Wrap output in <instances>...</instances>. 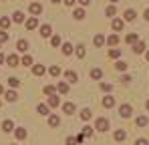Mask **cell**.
Returning <instances> with one entry per match:
<instances>
[{
  "label": "cell",
  "instance_id": "6da1fadb",
  "mask_svg": "<svg viewBox=\"0 0 149 145\" xmlns=\"http://www.w3.org/2000/svg\"><path fill=\"white\" fill-rule=\"evenodd\" d=\"M131 113H133V107H131V105H127V103H125V105L119 107V115H121L123 119H129V117H131Z\"/></svg>",
  "mask_w": 149,
  "mask_h": 145
},
{
  "label": "cell",
  "instance_id": "7a4b0ae2",
  "mask_svg": "<svg viewBox=\"0 0 149 145\" xmlns=\"http://www.w3.org/2000/svg\"><path fill=\"white\" fill-rule=\"evenodd\" d=\"M95 129H97V131H107V129H109V121L105 119V117H99L97 123H95Z\"/></svg>",
  "mask_w": 149,
  "mask_h": 145
},
{
  "label": "cell",
  "instance_id": "3957f363",
  "mask_svg": "<svg viewBox=\"0 0 149 145\" xmlns=\"http://www.w3.org/2000/svg\"><path fill=\"white\" fill-rule=\"evenodd\" d=\"M28 10H30L32 16H38V14H42V4H40V2H32Z\"/></svg>",
  "mask_w": 149,
  "mask_h": 145
},
{
  "label": "cell",
  "instance_id": "277c9868",
  "mask_svg": "<svg viewBox=\"0 0 149 145\" xmlns=\"http://www.w3.org/2000/svg\"><path fill=\"white\" fill-rule=\"evenodd\" d=\"M34 28H38V18L36 16H30L26 20V30H34Z\"/></svg>",
  "mask_w": 149,
  "mask_h": 145
},
{
  "label": "cell",
  "instance_id": "5b68a950",
  "mask_svg": "<svg viewBox=\"0 0 149 145\" xmlns=\"http://www.w3.org/2000/svg\"><path fill=\"white\" fill-rule=\"evenodd\" d=\"M6 63H8V67H18V65H20V59H18L16 54H8V56H6Z\"/></svg>",
  "mask_w": 149,
  "mask_h": 145
},
{
  "label": "cell",
  "instance_id": "8992f818",
  "mask_svg": "<svg viewBox=\"0 0 149 145\" xmlns=\"http://www.w3.org/2000/svg\"><path fill=\"white\" fill-rule=\"evenodd\" d=\"M45 72H47L45 65H32V75H34V77H42Z\"/></svg>",
  "mask_w": 149,
  "mask_h": 145
},
{
  "label": "cell",
  "instance_id": "52a82bcc",
  "mask_svg": "<svg viewBox=\"0 0 149 145\" xmlns=\"http://www.w3.org/2000/svg\"><path fill=\"white\" fill-rule=\"evenodd\" d=\"M50 34H52L50 24H42V26H40V36H42V38H49Z\"/></svg>",
  "mask_w": 149,
  "mask_h": 145
},
{
  "label": "cell",
  "instance_id": "ba28073f",
  "mask_svg": "<svg viewBox=\"0 0 149 145\" xmlns=\"http://www.w3.org/2000/svg\"><path fill=\"white\" fill-rule=\"evenodd\" d=\"M133 52H135V54H141V52H145V43H143V40H137V43L133 45Z\"/></svg>",
  "mask_w": 149,
  "mask_h": 145
},
{
  "label": "cell",
  "instance_id": "9c48e42d",
  "mask_svg": "<svg viewBox=\"0 0 149 145\" xmlns=\"http://www.w3.org/2000/svg\"><path fill=\"white\" fill-rule=\"evenodd\" d=\"M14 135H16L18 141L26 139V127H16V129H14Z\"/></svg>",
  "mask_w": 149,
  "mask_h": 145
},
{
  "label": "cell",
  "instance_id": "30bf717a",
  "mask_svg": "<svg viewBox=\"0 0 149 145\" xmlns=\"http://www.w3.org/2000/svg\"><path fill=\"white\" fill-rule=\"evenodd\" d=\"M16 50H18V52H26V50H28V40L20 38V40L16 43Z\"/></svg>",
  "mask_w": 149,
  "mask_h": 145
},
{
  "label": "cell",
  "instance_id": "8fae6325",
  "mask_svg": "<svg viewBox=\"0 0 149 145\" xmlns=\"http://www.w3.org/2000/svg\"><path fill=\"white\" fill-rule=\"evenodd\" d=\"M63 111H65L67 115H74L77 107H74V103H65V105H63Z\"/></svg>",
  "mask_w": 149,
  "mask_h": 145
},
{
  "label": "cell",
  "instance_id": "7c38bea8",
  "mask_svg": "<svg viewBox=\"0 0 149 145\" xmlns=\"http://www.w3.org/2000/svg\"><path fill=\"white\" fill-rule=\"evenodd\" d=\"M4 99H6L8 103H14V101L18 99V95H16V91H4Z\"/></svg>",
  "mask_w": 149,
  "mask_h": 145
},
{
  "label": "cell",
  "instance_id": "4fadbf2b",
  "mask_svg": "<svg viewBox=\"0 0 149 145\" xmlns=\"http://www.w3.org/2000/svg\"><path fill=\"white\" fill-rule=\"evenodd\" d=\"M125 20H127V22H133V20H135V16H137V12H135V10H133V8H129V10H125Z\"/></svg>",
  "mask_w": 149,
  "mask_h": 145
},
{
  "label": "cell",
  "instance_id": "5bb4252c",
  "mask_svg": "<svg viewBox=\"0 0 149 145\" xmlns=\"http://www.w3.org/2000/svg\"><path fill=\"white\" fill-rule=\"evenodd\" d=\"M14 129H16V127H14V123L10 119H6L2 123V131H6V133H10V131H14Z\"/></svg>",
  "mask_w": 149,
  "mask_h": 145
},
{
  "label": "cell",
  "instance_id": "9a60e30c",
  "mask_svg": "<svg viewBox=\"0 0 149 145\" xmlns=\"http://www.w3.org/2000/svg\"><path fill=\"white\" fill-rule=\"evenodd\" d=\"M58 105H61V99H58V95H56V93H54V95H50V97H49V107H52V109H54V107H58Z\"/></svg>",
  "mask_w": 149,
  "mask_h": 145
},
{
  "label": "cell",
  "instance_id": "2e32d148",
  "mask_svg": "<svg viewBox=\"0 0 149 145\" xmlns=\"http://www.w3.org/2000/svg\"><path fill=\"white\" fill-rule=\"evenodd\" d=\"M12 22H24V12L22 10H16L12 14Z\"/></svg>",
  "mask_w": 149,
  "mask_h": 145
},
{
  "label": "cell",
  "instance_id": "e0dca14e",
  "mask_svg": "<svg viewBox=\"0 0 149 145\" xmlns=\"http://www.w3.org/2000/svg\"><path fill=\"white\" fill-rule=\"evenodd\" d=\"M56 91H58L61 95H67V93H69V85H67L65 81H61V83L56 85Z\"/></svg>",
  "mask_w": 149,
  "mask_h": 145
},
{
  "label": "cell",
  "instance_id": "ac0fdd59",
  "mask_svg": "<svg viewBox=\"0 0 149 145\" xmlns=\"http://www.w3.org/2000/svg\"><path fill=\"white\" fill-rule=\"evenodd\" d=\"M103 107H105V109H111V107H115V99L107 95L105 99H103Z\"/></svg>",
  "mask_w": 149,
  "mask_h": 145
},
{
  "label": "cell",
  "instance_id": "d6986e66",
  "mask_svg": "<svg viewBox=\"0 0 149 145\" xmlns=\"http://www.w3.org/2000/svg\"><path fill=\"white\" fill-rule=\"evenodd\" d=\"M113 137H115V141H119V143H121V141H125V137H127V133H125L123 129H117Z\"/></svg>",
  "mask_w": 149,
  "mask_h": 145
},
{
  "label": "cell",
  "instance_id": "ffe728a7",
  "mask_svg": "<svg viewBox=\"0 0 149 145\" xmlns=\"http://www.w3.org/2000/svg\"><path fill=\"white\" fill-rule=\"evenodd\" d=\"M61 50H63V54H67V56H69V54H73V45H71V43H65V45H63V47H61Z\"/></svg>",
  "mask_w": 149,
  "mask_h": 145
},
{
  "label": "cell",
  "instance_id": "44dd1931",
  "mask_svg": "<svg viewBox=\"0 0 149 145\" xmlns=\"http://www.w3.org/2000/svg\"><path fill=\"white\" fill-rule=\"evenodd\" d=\"M49 125L50 127H58V125H61V117H58V115H50L49 117Z\"/></svg>",
  "mask_w": 149,
  "mask_h": 145
},
{
  "label": "cell",
  "instance_id": "7402d4cb",
  "mask_svg": "<svg viewBox=\"0 0 149 145\" xmlns=\"http://www.w3.org/2000/svg\"><path fill=\"white\" fill-rule=\"evenodd\" d=\"M137 40H139V36H137L135 32H131V34H127V38H125V43H127V45H135Z\"/></svg>",
  "mask_w": 149,
  "mask_h": 145
},
{
  "label": "cell",
  "instance_id": "603a6c76",
  "mask_svg": "<svg viewBox=\"0 0 149 145\" xmlns=\"http://www.w3.org/2000/svg\"><path fill=\"white\" fill-rule=\"evenodd\" d=\"M107 45H109V47H117V45H119V36H117V34H111V36L107 38Z\"/></svg>",
  "mask_w": 149,
  "mask_h": 145
},
{
  "label": "cell",
  "instance_id": "cb8c5ba5",
  "mask_svg": "<svg viewBox=\"0 0 149 145\" xmlns=\"http://www.w3.org/2000/svg\"><path fill=\"white\" fill-rule=\"evenodd\" d=\"M65 77H67V83H77V79H79L74 71H67V75H65Z\"/></svg>",
  "mask_w": 149,
  "mask_h": 145
},
{
  "label": "cell",
  "instance_id": "d4e9b609",
  "mask_svg": "<svg viewBox=\"0 0 149 145\" xmlns=\"http://www.w3.org/2000/svg\"><path fill=\"white\" fill-rule=\"evenodd\" d=\"M50 45H52V47H63V40H61V36H58V34L50 36Z\"/></svg>",
  "mask_w": 149,
  "mask_h": 145
},
{
  "label": "cell",
  "instance_id": "484cf974",
  "mask_svg": "<svg viewBox=\"0 0 149 145\" xmlns=\"http://www.w3.org/2000/svg\"><path fill=\"white\" fill-rule=\"evenodd\" d=\"M113 30H117V32L123 30V20H121V18H115V20H113Z\"/></svg>",
  "mask_w": 149,
  "mask_h": 145
},
{
  "label": "cell",
  "instance_id": "4316f807",
  "mask_svg": "<svg viewBox=\"0 0 149 145\" xmlns=\"http://www.w3.org/2000/svg\"><path fill=\"white\" fill-rule=\"evenodd\" d=\"M8 26H10V18H8V16H2V18H0V28L6 30Z\"/></svg>",
  "mask_w": 149,
  "mask_h": 145
},
{
  "label": "cell",
  "instance_id": "83f0119b",
  "mask_svg": "<svg viewBox=\"0 0 149 145\" xmlns=\"http://www.w3.org/2000/svg\"><path fill=\"white\" fill-rule=\"evenodd\" d=\"M135 125H137V127H145V125H147V117H145V115L137 117V119H135Z\"/></svg>",
  "mask_w": 149,
  "mask_h": 145
},
{
  "label": "cell",
  "instance_id": "f1b7e54d",
  "mask_svg": "<svg viewBox=\"0 0 149 145\" xmlns=\"http://www.w3.org/2000/svg\"><path fill=\"white\" fill-rule=\"evenodd\" d=\"M42 93H45V95H54V93H56V87H52V85H47V87H45V89H42Z\"/></svg>",
  "mask_w": 149,
  "mask_h": 145
},
{
  "label": "cell",
  "instance_id": "f546056e",
  "mask_svg": "<svg viewBox=\"0 0 149 145\" xmlns=\"http://www.w3.org/2000/svg\"><path fill=\"white\" fill-rule=\"evenodd\" d=\"M36 111H38L40 115H49V105H42V103H40V105H36Z\"/></svg>",
  "mask_w": 149,
  "mask_h": 145
},
{
  "label": "cell",
  "instance_id": "4dcf8cb0",
  "mask_svg": "<svg viewBox=\"0 0 149 145\" xmlns=\"http://www.w3.org/2000/svg\"><path fill=\"white\" fill-rule=\"evenodd\" d=\"M73 16L77 18V20H83V18H85V10H83V8H77V10L73 12Z\"/></svg>",
  "mask_w": 149,
  "mask_h": 145
},
{
  "label": "cell",
  "instance_id": "1f68e13d",
  "mask_svg": "<svg viewBox=\"0 0 149 145\" xmlns=\"http://www.w3.org/2000/svg\"><path fill=\"white\" fill-rule=\"evenodd\" d=\"M91 115H93L91 109H83V111H81V119H83V121H89V119H91Z\"/></svg>",
  "mask_w": 149,
  "mask_h": 145
},
{
  "label": "cell",
  "instance_id": "d6a6232c",
  "mask_svg": "<svg viewBox=\"0 0 149 145\" xmlns=\"http://www.w3.org/2000/svg\"><path fill=\"white\" fill-rule=\"evenodd\" d=\"M101 77H103V71H101V69H93V71H91V79H95V81H99Z\"/></svg>",
  "mask_w": 149,
  "mask_h": 145
},
{
  "label": "cell",
  "instance_id": "836d02e7",
  "mask_svg": "<svg viewBox=\"0 0 149 145\" xmlns=\"http://www.w3.org/2000/svg\"><path fill=\"white\" fill-rule=\"evenodd\" d=\"M105 43H107V40H105L103 34H97V36H95V47H103Z\"/></svg>",
  "mask_w": 149,
  "mask_h": 145
},
{
  "label": "cell",
  "instance_id": "e575fe53",
  "mask_svg": "<svg viewBox=\"0 0 149 145\" xmlns=\"http://www.w3.org/2000/svg\"><path fill=\"white\" fill-rule=\"evenodd\" d=\"M107 54H109L111 59H119V56H121V50H119V48H111Z\"/></svg>",
  "mask_w": 149,
  "mask_h": 145
},
{
  "label": "cell",
  "instance_id": "d590c367",
  "mask_svg": "<svg viewBox=\"0 0 149 145\" xmlns=\"http://www.w3.org/2000/svg\"><path fill=\"white\" fill-rule=\"evenodd\" d=\"M8 85H10L12 89H16V87L20 85V79H16V77H10V79H8Z\"/></svg>",
  "mask_w": 149,
  "mask_h": 145
},
{
  "label": "cell",
  "instance_id": "8d00e7d4",
  "mask_svg": "<svg viewBox=\"0 0 149 145\" xmlns=\"http://www.w3.org/2000/svg\"><path fill=\"white\" fill-rule=\"evenodd\" d=\"M49 72L52 75V77H58V75H61V67H58V65H52V67L49 69Z\"/></svg>",
  "mask_w": 149,
  "mask_h": 145
},
{
  "label": "cell",
  "instance_id": "74e56055",
  "mask_svg": "<svg viewBox=\"0 0 149 145\" xmlns=\"http://www.w3.org/2000/svg\"><path fill=\"white\" fill-rule=\"evenodd\" d=\"M85 54H87V50H85V45H79V47H77V56H79V59H83Z\"/></svg>",
  "mask_w": 149,
  "mask_h": 145
},
{
  "label": "cell",
  "instance_id": "f35d334b",
  "mask_svg": "<svg viewBox=\"0 0 149 145\" xmlns=\"http://www.w3.org/2000/svg\"><path fill=\"white\" fill-rule=\"evenodd\" d=\"M115 69H117V71H127V63H125V61H117V63H115Z\"/></svg>",
  "mask_w": 149,
  "mask_h": 145
},
{
  "label": "cell",
  "instance_id": "ab89813d",
  "mask_svg": "<svg viewBox=\"0 0 149 145\" xmlns=\"http://www.w3.org/2000/svg\"><path fill=\"white\" fill-rule=\"evenodd\" d=\"M20 63H22V65H24V67H30V65H32V56H30V54H24V56H22V61H20Z\"/></svg>",
  "mask_w": 149,
  "mask_h": 145
},
{
  "label": "cell",
  "instance_id": "60d3db41",
  "mask_svg": "<svg viewBox=\"0 0 149 145\" xmlns=\"http://www.w3.org/2000/svg\"><path fill=\"white\" fill-rule=\"evenodd\" d=\"M115 12H117V10H115V6H113V4H111V6H107V10H105V14H107V16H115Z\"/></svg>",
  "mask_w": 149,
  "mask_h": 145
},
{
  "label": "cell",
  "instance_id": "b9f144b4",
  "mask_svg": "<svg viewBox=\"0 0 149 145\" xmlns=\"http://www.w3.org/2000/svg\"><path fill=\"white\" fill-rule=\"evenodd\" d=\"M83 135L85 137H93V129L91 127H83Z\"/></svg>",
  "mask_w": 149,
  "mask_h": 145
},
{
  "label": "cell",
  "instance_id": "7bdbcfd3",
  "mask_svg": "<svg viewBox=\"0 0 149 145\" xmlns=\"http://www.w3.org/2000/svg\"><path fill=\"white\" fill-rule=\"evenodd\" d=\"M8 38H10V36H8V32H6V30H0V43H6Z\"/></svg>",
  "mask_w": 149,
  "mask_h": 145
},
{
  "label": "cell",
  "instance_id": "ee69618b",
  "mask_svg": "<svg viewBox=\"0 0 149 145\" xmlns=\"http://www.w3.org/2000/svg\"><path fill=\"white\" fill-rule=\"evenodd\" d=\"M101 89H103V91H105V93H109V91H111V89H113V87H111V85H109V83H101Z\"/></svg>",
  "mask_w": 149,
  "mask_h": 145
},
{
  "label": "cell",
  "instance_id": "f6af8a7d",
  "mask_svg": "<svg viewBox=\"0 0 149 145\" xmlns=\"http://www.w3.org/2000/svg\"><path fill=\"white\" fill-rule=\"evenodd\" d=\"M67 145H79V143H77L74 137H67Z\"/></svg>",
  "mask_w": 149,
  "mask_h": 145
},
{
  "label": "cell",
  "instance_id": "bcb514c9",
  "mask_svg": "<svg viewBox=\"0 0 149 145\" xmlns=\"http://www.w3.org/2000/svg\"><path fill=\"white\" fill-rule=\"evenodd\" d=\"M121 83H131V77H129V75H123V79H121Z\"/></svg>",
  "mask_w": 149,
  "mask_h": 145
},
{
  "label": "cell",
  "instance_id": "7dc6e473",
  "mask_svg": "<svg viewBox=\"0 0 149 145\" xmlns=\"http://www.w3.org/2000/svg\"><path fill=\"white\" fill-rule=\"evenodd\" d=\"M135 145H147V139H137Z\"/></svg>",
  "mask_w": 149,
  "mask_h": 145
},
{
  "label": "cell",
  "instance_id": "c3c4849f",
  "mask_svg": "<svg viewBox=\"0 0 149 145\" xmlns=\"http://www.w3.org/2000/svg\"><path fill=\"white\" fill-rule=\"evenodd\" d=\"M74 139H77V143H83V139H85V135H83V133H81V135H77V137H74Z\"/></svg>",
  "mask_w": 149,
  "mask_h": 145
},
{
  "label": "cell",
  "instance_id": "681fc988",
  "mask_svg": "<svg viewBox=\"0 0 149 145\" xmlns=\"http://www.w3.org/2000/svg\"><path fill=\"white\" fill-rule=\"evenodd\" d=\"M79 4H81V6H89V4H91V0H79Z\"/></svg>",
  "mask_w": 149,
  "mask_h": 145
},
{
  "label": "cell",
  "instance_id": "f907efd6",
  "mask_svg": "<svg viewBox=\"0 0 149 145\" xmlns=\"http://www.w3.org/2000/svg\"><path fill=\"white\" fill-rule=\"evenodd\" d=\"M63 2H65L67 6H74V2H77V0H63Z\"/></svg>",
  "mask_w": 149,
  "mask_h": 145
},
{
  "label": "cell",
  "instance_id": "816d5d0a",
  "mask_svg": "<svg viewBox=\"0 0 149 145\" xmlns=\"http://www.w3.org/2000/svg\"><path fill=\"white\" fill-rule=\"evenodd\" d=\"M145 20H147V22H149V8H147V10H145Z\"/></svg>",
  "mask_w": 149,
  "mask_h": 145
},
{
  "label": "cell",
  "instance_id": "f5cc1de1",
  "mask_svg": "<svg viewBox=\"0 0 149 145\" xmlns=\"http://www.w3.org/2000/svg\"><path fill=\"white\" fill-rule=\"evenodd\" d=\"M50 2H52V4H58V2H63V0H50Z\"/></svg>",
  "mask_w": 149,
  "mask_h": 145
},
{
  "label": "cell",
  "instance_id": "db71d44e",
  "mask_svg": "<svg viewBox=\"0 0 149 145\" xmlns=\"http://www.w3.org/2000/svg\"><path fill=\"white\" fill-rule=\"evenodd\" d=\"M4 61H6V59H4V56H2V54H0V63H4Z\"/></svg>",
  "mask_w": 149,
  "mask_h": 145
},
{
  "label": "cell",
  "instance_id": "11a10c76",
  "mask_svg": "<svg viewBox=\"0 0 149 145\" xmlns=\"http://www.w3.org/2000/svg\"><path fill=\"white\" fill-rule=\"evenodd\" d=\"M0 95H4V89H2V85H0Z\"/></svg>",
  "mask_w": 149,
  "mask_h": 145
},
{
  "label": "cell",
  "instance_id": "9f6ffc18",
  "mask_svg": "<svg viewBox=\"0 0 149 145\" xmlns=\"http://www.w3.org/2000/svg\"><path fill=\"white\" fill-rule=\"evenodd\" d=\"M109 2H111V4H117V2H119V0H109Z\"/></svg>",
  "mask_w": 149,
  "mask_h": 145
},
{
  "label": "cell",
  "instance_id": "6f0895ef",
  "mask_svg": "<svg viewBox=\"0 0 149 145\" xmlns=\"http://www.w3.org/2000/svg\"><path fill=\"white\" fill-rule=\"evenodd\" d=\"M145 59H147V61H149V50H147V54H145Z\"/></svg>",
  "mask_w": 149,
  "mask_h": 145
},
{
  "label": "cell",
  "instance_id": "680465c9",
  "mask_svg": "<svg viewBox=\"0 0 149 145\" xmlns=\"http://www.w3.org/2000/svg\"><path fill=\"white\" fill-rule=\"evenodd\" d=\"M145 107H147V111H149V101H147V103H145Z\"/></svg>",
  "mask_w": 149,
  "mask_h": 145
},
{
  "label": "cell",
  "instance_id": "91938a15",
  "mask_svg": "<svg viewBox=\"0 0 149 145\" xmlns=\"http://www.w3.org/2000/svg\"><path fill=\"white\" fill-rule=\"evenodd\" d=\"M0 107H2V103H0Z\"/></svg>",
  "mask_w": 149,
  "mask_h": 145
},
{
  "label": "cell",
  "instance_id": "94428289",
  "mask_svg": "<svg viewBox=\"0 0 149 145\" xmlns=\"http://www.w3.org/2000/svg\"><path fill=\"white\" fill-rule=\"evenodd\" d=\"M0 45H2V43H0Z\"/></svg>",
  "mask_w": 149,
  "mask_h": 145
}]
</instances>
